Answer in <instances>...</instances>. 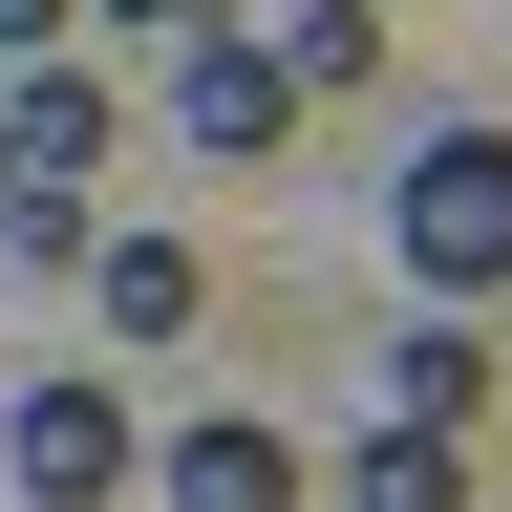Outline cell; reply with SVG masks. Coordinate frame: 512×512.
Returning <instances> with one entry per match:
<instances>
[{"label":"cell","mask_w":512,"mask_h":512,"mask_svg":"<svg viewBox=\"0 0 512 512\" xmlns=\"http://www.w3.org/2000/svg\"><path fill=\"white\" fill-rule=\"evenodd\" d=\"M470 406H491V342H470V299H427L384 342V427H470Z\"/></svg>","instance_id":"cell-6"},{"label":"cell","mask_w":512,"mask_h":512,"mask_svg":"<svg viewBox=\"0 0 512 512\" xmlns=\"http://www.w3.org/2000/svg\"><path fill=\"white\" fill-rule=\"evenodd\" d=\"M0 470H22V512H107L128 491V384L107 363H43L22 406H0Z\"/></svg>","instance_id":"cell-2"},{"label":"cell","mask_w":512,"mask_h":512,"mask_svg":"<svg viewBox=\"0 0 512 512\" xmlns=\"http://www.w3.org/2000/svg\"><path fill=\"white\" fill-rule=\"evenodd\" d=\"M128 491H150V512H299V448L256 427V406H214V427L128 448Z\"/></svg>","instance_id":"cell-4"},{"label":"cell","mask_w":512,"mask_h":512,"mask_svg":"<svg viewBox=\"0 0 512 512\" xmlns=\"http://www.w3.org/2000/svg\"><path fill=\"white\" fill-rule=\"evenodd\" d=\"M363 64H384V0H299V22H278V86H299V107L363 86Z\"/></svg>","instance_id":"cell-8"},{"label":"cell","mask_w":512,"mask_h":512,"mask_svg":"<svg viewBox=\"0 0 512 512\" xmlns=\"http://www.w3.org/2000/svg\"><path fill=\"white\" fill-rule=\"evenodd\" d=\"M86 22H128V43H192V22H214V0H86Z\"/></svg>","instance_id":"cell-10"},{"label":"cell","mask_w":512,"mask_h":512,"mask_svg":"<svg viewBox=\"0 0 512 512\" xmlns=\"http://www.w3.org/2000/svg\"><path fill=\"white\" fill-rule=\"evenodd\" d=\"M171 128H192L214 171H278V150H299V86H278V43H256V22H192V43H171Z\"/></svg>","instance_id":"cell-3"},{"label":"cell","mask_w":512,"mask_h":512,"mask_svg":"<svg viewBox=\"0 0 512 512\" xmlns=\"http://www.w3.org/2000/svg\"><path fill=\"white\" fill-rule=\"evenodd\" d=\"M86 278H107V342H192L214 320V256L192 235H86Z\"/></svg>","instance_id":"cell-5"},{"label":"cell","mask_w":512,"mask_h":512,"mask_svg":"<svg viewBox=\"0 0 512 512\" xmlns=\"http://www.w3.org/2000/svg\"><path fill=\"white\" fill-rule=\"evenodd\" d=\"M43 43H86V0H0V64H43Z\"/></svg>","instance_id":"cell-9"},{"label":"cell","mask_w":512,"mask_h":512,"mask_svg":"<svg viewBox=\"0 0 512 512\" xmlns=\"http://www.w3.org/2000/svg\"><path fill=\"white\" fill-rule=\"evenodd\" d=\"M363 512H470V427H363Z\"/></svg>","instance_id":"cell-7"},{"label":"cell","mask_w":512,"mask_h":512,"mask_svg":"<svg viewBox=\"0 0 512 512\" xmlns=\"http://www.w3.org/2000/svg\"><path fill=\"white\" fill-rule=\"evenodd\" d=\"M384 235H406L427 299H491V278H512V128H427L406 192H384Z\"/></svg>","instance_id":"cell-1"}]
</instances>
